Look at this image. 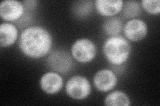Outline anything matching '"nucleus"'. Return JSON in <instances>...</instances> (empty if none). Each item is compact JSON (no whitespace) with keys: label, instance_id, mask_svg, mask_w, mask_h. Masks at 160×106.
<instances>
[{"label":"nucleus","instance_id":"f03ea898","mask_svg":"<svg viewBox=\"0 0 160 106\" xmlns=\"http://www.w3.org/2000/svg\"><path fill=\"white\" fill-rule=\"evenodd\" d=\"M103 52L110 63L120 66L129 58L131 53V45L127 39L120 35L109 37L104 43Z\"/></svg>","mask_w":160,"mask_h":106},{"label":"nucleus","instance_id":"f3484780","mask_svg":"<svg viewBox=\"0 0 160 106\" xmlns=\"http://www.w3.org/2000/svg\"><path fill=\"white\" fill-rule=\"evenodd\" d=\"M25 9L28 10L29 12L33 11V10L38 6V2L35 0H28V1H24L22 2Z\"/></svg>","mask_w":160,"mask_h":106},{"label":"nucleus","instance_id":"39448f33","mask_svg":"<svg viewBox=\"0 0 160 106\" xmlns=\"http://www.w3.org/2000/svg\"><path fill=\"white\" fill-rule=\"evenodd\" d=\"M91 84L89 80L82 76H74L66 85V94L75 99H83L91 93Z\"/></svg>","mask_w":160,"mask_h":106},{"label":"nucleus","instance_id":"9d476101","mask_svg":"<svg viewBox=\"0 0 160 106\" xmlns=\"http://www.w3.org/2000/svg\"><path fill=\"white\" fill-rule=\"evenodd\" d=\"M124 2L122 0H96L94 2L97 12L105 17H112L122 11Z\"/></svg>","mask_w":160,"mask_h":106},{"label":"nucleus","instance_id":"423d86ee","mask_svg":"<svg viewBox=\"0 0 160 106\" xmlns=\"http://www.w3.org/2000/svg\"><path fill=\"white\" fill-rule=\"evenodd\" d=\"M25 11L23 3L16 0H6L0 5V16L5 21H18L25 14Z\"/></svg>","mask_w":160,"mask_h":106},{"label":"nucleus","instance_id":"7ed1b4c3","mask_svg":"<svg viewBox=\"0 0 160 106\" xmlns=\"http://www.w3.org/2000/svg\"><path fill=\"white\" fill-rule=\"evenodd\" d=\"M48 67L53 72L67 74L71 71L73 62L72 56L67 50L57 49L49 54L47 60Z\"/></svg>","mask_w":160,"mask_h":106},{"label":"nucleus","instance_id":"9b49d317","mask_svg":"<svg viewBox=\"0 0 160 106\" xmlns=\"http://www.w3.org/2000/svg\"><path fill=\"white\" fill-rule=\"evenodd\" d=\"M18 37V29L13 24L3 23L0 25V45L2 47H7L13 44Z\"/></svg>","mask_w":160,"mask_h":106},{"label":"nucleus","instance_id":"2eb2a0df","mask_svg":"<svg viewBox=\"0 0 160 106\" xmlns=\"http://www.w3.org/2000/svg\"><path fill=\"white\" fill-rule=\"evenodd\" d=\"M122 15L126 19H133L142 13V6L137 1H127L123 3Z\"/></svg>","mask_w":160,"mask_h":106},{"label":"nucleus","instance_id":"4468645a","mask_svg":"<svg viewBox=\"0 0 160 106\" xmlns=\"http://www.w3.org/2000/svg\"><path fill=\"white\" fill-rule=\"evenodd\" d=\"M93 2L92 1H78L72 5V11L73 15L78 18H85L92 13Z\"/></svg>","mask_w":160,"mask_h":106},{"label":"nucleus","instance_id":"f8f14e48","mask_svg":"<svg viewBox=\"0 0 160 106\" xmlns=\"http://www.w3.org/2000/svg\"><path fill=\"white\" fill-rule=\"evenodd\" d=\"M123 24L118 17H109L104 21L103 30L104 33L109 37L118 36L123 31Z\"/></svg>","mask_w":160,"mask_h":106},{"label":"nucleus","instance_id":"f257e3e1","mask_svg":"<svg viewBox=\"0 0 160 106\" xmlns=\"http://www.w3.org/2000/svg\"><path fill=\"white\" fill-rule=\"evenodd\" d=\"M52 38L43 27L33 26L24 29L19 39V47L28 57L39 58L47 55L51 50Z\"/></svg>","mask_w":160,"mask_h":106},{"label":"nucleus","instance_id":"dca6fc26","mask_svg":"<svg viewBox=\"0 0 160 106\" xmlns=\"http://www.w3.org/2000/svg\"><path fill=\"white\" fill-rule=\"evenodd\" d=\"M141 6L148 13L158 15L160 13V2L159 0H143Z\"/></svg>","mask_w":160,"mask_h":106},{"label":"nucleus","instance_id":"1a4fd4ad","mask_svg":"<svg viewBox=\"0 0 160 106\" xmlns=\"http://www.w3.org/2000/svg\"><path fill=\"white\" fill-rule=\"evenodd\" d=\"M40 87L45 93L54 94L59 92L63 85V80L59 73L49 72L40 79Z\"/></svg>","mask_w":160,"mask_h":106},{"label":"nucleus","instance_id":"0eeeda50","mask_svg":"<svg viewBox=\"0 0 160 106\" xmlns=\"http://www.w3.org/2000/svg\"><path fill=\"white\" fill-rule=\"evenodd\" d=\"M123 33L126 37L132 41L137 42L146 37L148 26L142 19H133L123 26Z\"/></svg>","mask_w":160,"mask_h":106},{"label":"nucleus","instance_id":"6e6552de","mask_svg":"<svg viewBox=\"0 0 160 106\" xmlns=\"http://www.w3.org/2000/svg\"><path fill=\"white\" fill-rule=\"evenodd\" d=\"M93 83L99 92H108L116 87L118 78L116 75L112 70L103 69L99 70L95 74Z\"/></svg>","mask_w":160,"mask_h":106},{"label":"nucleus","instance_id":"20e7f679","mask_svg":"<svg viewBox=\"0 0 160 106\" xmlns=\"http://www.w3.org/2000/svg\"><path fill=\"white\" fill-rule=\"evenodd\" d=\"M72 57L81 63L91 62L96 56L97 48L88 39H81L73 43L71 50Z\"/></svg>","mask_w":160,"mask_h":106},{"label":"nucleus","instance_id":"ddd939ff","mask_svg":"<svg viewBox=\"0 0 160 106\" xmlns=\"http://www.w3.org/2000/svg\"><path fill=\"white\" fill-rule=\"evenodd\" d=\"M104 104L108 106H129L131 105L128 95L121 91H114L105 98Z\"/></svg>","mask_w":160,"mask_h":106}]
</instances>
